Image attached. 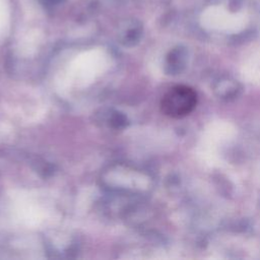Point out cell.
<instances>
[{
  "mask_svg": "<svg viewBox=\"0 0 260 260\" xmlns=\"http://www.w3.org/2000/svg\"><path fill=\"white\" fill-rule=\"evenodd\" d=\"M197 104L195 90L187 85L171 87L160 102L161 112L171 118H182L190 114Z\"/></svg>",
  "mask_w": 260,
  "mask_h": 260,
  "instance_id": "6da1fadb",
  "label": "cell"
}]
</instances>
